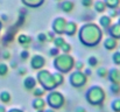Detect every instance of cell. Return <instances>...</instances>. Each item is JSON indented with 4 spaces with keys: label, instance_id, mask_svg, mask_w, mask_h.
Instances as JSON below:
<instances>
[{
    "label": "cell",
    "instance_id": "4316f807",
    "mask_svg": "<svg viewBox=\"0 0 120 112\" xmlns=\"http://www.w3.org/2000/svg\"><path fill=\"white\" fill-rule=\"evenodd\" d=\"M0 100L2 103H9V100H11V93L8 91H2L0 93Z\"/></svg>",
    "mask_w": 120,
    "mask_h": 112
},
{
    "label": "cell",
    "instance_id": "d590c367",
    "mask_svg": "<svg viewBox=\"0 0 120 112\" xmlns=\"http://www.w3.org/2000/svg\"><path fill=\"white\" fill-rule=\"evenodd\" d=\"M82 1V6L85 8H90L93 5V0H80Z\"/></svg>",
    "mask_w": 120,
    "mask_h": 112
},
{
    "label": "cell",
    "instance_id": "6da1fadb",
    "mask_svg": "<svg viewBox=\"0 0 120 112\" xmlns=\"http://www.w3.org/2000/svg\"><path fill=\"white\" fill-rule=\"evenodd\" d=\"M79 42L85 47H94L97 46L103 39V31L99 28L98 25L93 22H86L83 25L78 33Z\"/></svg>",
    "mask_w": 120,
    "mask_h": 112
},
{
    "label": "cell",
    "instance_id": "7402d4cb",
    "mask_svg": "<svg viewBox=\"0 0 120 112\" xmlns=\"http://www.w3.org/2000/svg\"><path fill=\"white\" fill-rule=\"evenodd\" d=\"M106 6H107V9L109 8H119L120 6V0H104Z\"/></svg>",
    "mask_w": 120,
    "mask_h": 112
},
{
    "label": "cell",
    "instance_id": "ac0fdd59",
    "mask_svg": "<svg viewBox=\"0 0 120 112\" xmlns=\"http://www.w3.org/2000/svg\"><path fill=\"white\" fill-rule=\"evenodd\" d=\"M18 42L20 44H22L25 47V49H28L29 48V43H32V37L26 35V34H20L18 37Z\"/></svg>",
    "mask_w": 120,
    "mask_h": 112
},
{
    "label": "cell",
    "instance_id": "44dd1931",
    "mask_svg": "<svg viewBox=\"0 0 120 112\" xmlns=\"http://www.w3.org/2000/svg\"><path fill=\"white\" fill-rule=\"evenodd\" d=\"M110 91L112 95L118 96L120 93V83H111L110 85Z\"/></svg>",
    "mask_w": 120,
    "mask_h": 112
},
{
    "label": "cell",
    "instance_id": "ffe728a7",
    "mask_svg": "<svg viewBox=\"0 0 120 112\" xmlns=\"http://www.w3.org/2000/svg\"><path fill=\"white\" fill-rule=\"evenodd\" d=\"M54 46L55 47H57V48H61L67 41H65V39L62 36V35H58V36H55V39H54Z\"/></svg>",
    "mask_w": 120,
    "mask_h": 112
},
{
    "label": "cell",
    "instance_id": "484cf974",
    "mask_svg": "<svg viewBox=\"0 0 120 112\" xmlns=\"http://www.w3.org/2000/svg\"><path fill=\"white\" fill-rule=\"evenodd\" d=\"M98 63H99V60L96 57V56H90L87 58V64L90 68H96L98 67Z\"/></svg>",
    "mask_w": 120,
    "mask_h": 112
},
{
    "label": "cell",
    "instance_id": "e575fe53",
    "mask_svg": "<svg viewBox=\"0 0 120 112\" xmlns=\"http://www.w3.org/2000/svg\"><path fill=\"white\" fill-rule=\"evenodd\" d=\"M8 73V67L4 63L0 64V76H5V75Z\"/></svg>",
    "mask_w": 120,
    "mask_h": 112
},
{
    "label": "cell",
    "instance_id": "9a60e30c",
    "mask_svg": "<svg viewBox=\"0 0 120 112\" xmlns=\"http://www.w3.org/2000/svg\"><path fill=\"white\" fill-rule=\"evenodd\" d=\"M107 33H109V36L114 37L116 40H120V26L117 22L112 23L110 28L107 29Z\"/></svg>",
    "mask_w": 120,
    "mask_h": 112
},
{
    "label": "cell",
    "instance_id": "83f0119b",
    "mask_svg": "<svg viewBox=\"0 0 120 112\" xmlns=\"http://www.w3.org/2000/svg\"><path fill=\"white\" fill-rule=\"evenodd\" d=\"M107 15L112 19L118 18L120 15V8H109V14Z\"/></svg>",
    "mask_w": 120,
    "mask_h": 112
},
{
    "label": "cell",
    "instance_id": "e0dca14e",
    "mask_svg": "<svg viewBox=\"0 0 120 112\" xmlns=\"http://www.w3.org/2000/svg\"><path fill=\"white\" fill-rule=\"evenodd\" d=\"M99 22V26L101 28H104L105 31H107L110 28V26L112 25V18H110L109 15H101L98 20Z\"/></svg>",
    "mask_w": 120,
    "mask_h": 112
},
{
    "label": "cell",
    "instance_id": "f6af8a7d",
    "mask_svg": "<svg viewBox=\"0 0 120 112\" xmlns=\"http://www.w3.org/2000/svg\"><path fill=\"white\" fill-rule=\"evenodd\" d=\"M0 112H6V110H5V108H4L2 105H0Z\"/></svg>",
    "mask_w": 120,
    "mask_h": 112
},
{
    "label": "cell",
    "instance_id": "d4e9b609",
    "mask_svg": "<svg viewBox=\"0 0 120 112\" xmlns=\"http://www.w3.org/2000/svg\"><path fill=\"white\" fill-rule=\"evenodd\" d=\"M109 74V69L105 68V67H98L97 68V75L100 77V78H106Z\"/></svg>",
    "mask_w": 120,
    "mask_h": 112
},
{
    "label": "cell",
    "instance_id": "277c9868",
    "mask_svg": "<svg viewBox=\"0 0 120 112\" xmlns=\"http://www.w3.org/2000/svg\"><path fill=\"white\" fill-rule=\"evenodd\" d=\"M36 81L45 91H51L57 88V84L54 79V75L47 69H41L36 75Z\"/></svg>",
    "mask_w": 120,
    "mask_h": 112
},
{
    "label": "cell",
    "instance_id": "cb8c5ba5",
    "mask_svg": "<svg viewBox=\"0 0 120 112\" xmlns=\"http://www.w3.org/2000/svg\"><path fill=\"white\" fill-rule=\"evenodd\" d=\"M33 95H34V97H43L44 95H47V91L42 86H36L33 90Z\"/></svg>",
    "mask_w": 120,
    "mask_h": 112
},
{
    "label": "cell",
    "instance_id": "f546056e",
    "mask_svg": "<svg viewBox=\"0 0 120 112\" xmlns=\"http://www.w3.org/2000/svg\"><path fill=\"white\" fill-rule=\"evenodd\" d=\"M61 51L63 53V54H70V51H71V49H72V47H71V44L69 43V42H65L61 48Z\"/></svg>",
    "mask_w": 120,
    "mask_h": 112
},
{
    "label": "cell",
    "instance_id": "ab89813d",
    "mask_svg": "<svg viewBox=\"0 0 120 112\" xmlns=\"http://www.w3.org/2000/svg\"><path fill=\"white\" fill-rule=\"evenodd\" d=\"M18 73H19V75H20V76H25V75L27 74V69L21 67V68H19V69H18Z\"/></svg>",
    "mask_w": 120,
    "mask_h": 112
},
{
    "label": "cell",
    "instance_id": "3957f363",
    "mask_svg": "<svg viewBox=\"0 0 120 112\" xmlns=\"http://www.w3.org/2000/svg\"><path fill=\"white\" fill-rule=\"evenodd\" d=\"M52 66L55 67V69L57 71H60L62 74H68L74 69L75 60L70 54H61V55H57L56 57H54Z\"/></svg>",
    "mask_w": 120,
    "mask_h": 112
},
{
    "label": "cell",
    "instance_id": "5b68a950",
    "mask_svg": "<svg viewBox=\"0 0 120 112\" xmlns=\"http://www.w3.org/2000/svg\"><path fill=\"white\" fill-rule=\"evenodd\" d=\"M45 103L49 108L54 110H58L65 104V98L62 95V92L57 90H51L45 95Z\"/></svg>",
    "mask_w": 120,
    "mask_h": 112
},
{
    "label": "cell",
    "instance_id": "d6a6232c",
    "mask_svg": "<svg viewBox=\"0 0 120 112\" xmlns=\"http://www.w3.org/2000/svg\"><path fill=\"white\" fill-rule=\"evenodd\" d=\"M38 41L40 43H44L48 41V36H47V33H39L38 34Z\"/></svg>",
    "mask_w": 120,
    "mask_h": 112
},
{
    "label": "cell",
    "instance_id": "ba28073f",
    "mask_svg": "<svg viewBox=\"0 0 120 112\" xmlns=\"http://www.w3.org/2000/svg\"><path fill=\"white\" fill-rule=\"evenodd\" d=\"M45 58L41 55V54H35L34 56H32L30 58V67L33 70H41L43 69V67L45 66Z\"/></svg>",
    "mask_w": 120,
    "mask_h": 112
},
{
    "label": "cell",
    "instance_id": "8992f818",
    "mask_svg": "<svg viewBox=\"0 0 120 112\" xmlns=\"http://www.w3.org/2000/svg\"><path fill=\"white\" fill-rule=\"evenodd\" d=\"M69 83L72 88L79 89L87 83V76L82 70H75L69 75Z\"/></svg>",
    "mask_w": 120,
    "mask_h": 112
},
{
    "label": "cell",
    "instance_id": "60d3db41",
    "mask_svg": "<svg viewBox=\"0 0 120 112\" xmlns=\"http://www.w3.org/2000/svg\"><path fill=\"white\" fill-rule=\"evenodd\" d=\"M74 112H86V110H85V108H83V106H77Z\"/></svg>",
    "mask_w": 120,
    "mask_h": 112
},
{
    "label": "cell",
    "instance_id": "ee69618b",
    "mask_svg": "<svg viewBox=\"0 0 120 112\" xmlns=\"http://www.w3.org/2000/svg\"><path fill=\"white\" fill-rule=\"evenodd\" d=\"M9 112H23L22 110H19V109H12Z\"/></svg>",
    "mask_w": 120,
    "mask_h": 112
},
{
    "label": "cell",
    "instance_id": "9c48e42d",
    "mask_svg": "<svg viewBox=\"0 0 120 112\" xmlns=\"http://www.w3.org/2000/svg\"><path fill=\"white\" fill-rule=\"evenodd\" d=\"M103 46L106 50L109 51H112V50H116L118 48V40H116L114 37L112 36H107L104 41H103Z\"/></svg>",
    "mask_w": 120,
    "mask_h": 112
},
{
    "label": "cell",
    "instance_id": "7c38bea8",
    "mask_svg": "<svg viewBox=\"0 0 120 112\" xmlns=\"http://www.w3.org/2000/svg\"><path fill=\"white\" fill-rule=\"evenodd\" d=\"M106 78H109L111 83H120V70L118 68H111Z\"/></svg>",
    "mask_w": 120,
    "mask_h": 112
},
{
    "label": "cell",
    "instance_id": "8d00e7d4",
    "mask_svg": "<svg viewBox=\"0 0 120 112\" xmlns=\"http://www.w3.org/2000/svg\"><path fill=\"white\" fill-rule=\"evenodd\" d=\"M20 56H21V58H22V60H28V58H29V56H30V54H29V51H28L27 49H25V50H22V51H21Z\"/></svg>",
    "mask_w": 120,
    "mask_h": 112
},
{
    "label": "cell",
    "instance_id": "5bb4252c",
    "mask_svg": "<svg viewBox=\"0 0 120 112\" xmlns=\"http://www.w3.org/2000/svg\"><path fill=\"white\" fill-rule=\"evenodd\" d=\"M45 105H47L45 99L42 98V97H35V98L33 99V102H32V108H33L34 110H36V111L45 109Z\"/></svg>",
    "mask_w": 120,
    "mask_h": 112
},
{
    "label": "cell",
    "instance_id": "bcb514c9",
    "mask_svg": "<svg viewBox=\"0 0 120 112\" xmlns=\"http://www.w3.org/2000/svg\"><path fill=\"white\" fill-rule=\"evenodd\" d=\"M117 23H118V25H119V26H120V18H119V19H118V21H117Z\"/></svg>",
    "mask_w": 120,
    "mask_h": 112
},
{
    "label": "cell",
    "instance_id": "836d02e7",
    "mask_svg": "<svg viewBox=\"0 0 120 112\" xmlns=\"http://www.w3.org/2000/svg\"><path fill=\"white\" fill-rule=\"evenodd\" d=\"M75 70H82L83 71V69L85 68V66H84V62L83 61H75Z\"/></svg>",
    "mask_w": 120,
    "mask_h": 112
},
{
    "label": "cell",
    "instance_id": "4dcf8cb0",
    "mask_svg": "<svg viewBox=\"0 0 120 112\" xmlns=\"http://www.w3.org/2000/svg\"><path fill=\"white\" fill-rule=\"evenodd\" d=\"M93 18H94V14L91 13L90 11H86V13L82 14V19H83L84 21H92Z\"/></svg>",
    "mask_w": 120,
    "mask_h": 112
},
{
    "label": "cell",
    "instance_id": "7a4b0ae2",
    "mask_svg": "<svg viewBox=\"0 0 120 112\" xmlns=\"http://www.w3.org/2000/svg\"><path fill=\"white\" fill-rule=\"evenodd\" d=\"M106 98V93L105 90L99 86V85H91L86 92H85V99L89 104L93 105V106H100L103 105L104 100Z\"/></svg>",
    "mask_w": 120,
    "mask_h": 112
},
{
    "label": "cell",
    "instance_id": "603a6c76",
    "mask_svg": "<svg viewBox=\"0 0 120 112\" xmlns=\"http://www.w3.org/2000/svg\"><path fill=\"white\" fill-rule=\"evenodd\" d=\"M111 110L113 112H120V98H114L111 103Z\"/></svg>",
    "mask_w": 120,
    "mask_h": 112
},
{
    "label": "cell",
    "instance_id": "52a82bcc",
    "mask_svg": "<svg viewBox=\"0 0 120 112\" xmlns=\"http://www.w3.org/2000/svg\"><path fill=\"white\" fill-rule=\"evenodd\" d=\"M65 25H67V19L65 18H62V16H58L56 18L54 21H52V32L57 35H62L64 34V28H65Z\"/></svg>",
    "mask_w": 120,
    "mask_h": 112
},
{
    "label": "cell",
    "instance_id": "1f68e13d",
    "mask_svg": "<svg viewBox=\"0 0 120 112\" xmlns=\"http://www.w3.org/2000/svg\"><path fill=\"white\" fill-rule=\"evenodd\" d=\"M60 51H61L60 48H57V47H52V48L49 49V55H50L51 57H56L57 55H60Z\"/></svg>",
    "mask_w": 120,
    "mask_h": 112
},
{
    "label": "cell",
    "instance_id": "d6986e66",
    "mask_svg": "<svg viewBox=\"0 0 120 112\" xmlns=\"http://www.w3.org/2000/svg\"><path fill=\"white\" fill-rule=\"evenodd\" d=\"M22 2L28 7H40L44 2V0H22Z\"/></svg>",
    "mask_w": 120,
    "mask_h": 112
},
{
    "label": "cell",
    "instance_id": "b9f144b4",
    "mask_svg": "<svg viewBox=\"0 0 120 112\" xmlns=\"http://www.w3.org/2000/svg\"><path fill=\"white\" fill-rule=\"evenodd\" d=\"M11 57V53L9 51H5L4 53V58H9Z\"/></svg>",
    "mask_w": 120,
    "mask_h": 112
},
{
    "label": "cell",
    "instance_id": "8fae6325",
    "mask_svg": "<svg viewBox=\"0 0 120 112\" xmlns=\"http://www.w3.org/2000/svg\"><path fill=\"white\" fill-rule=\"evenodd\" d=\"M78 31V26L76 22L74 21H67V25H65V28H64V34L68 35V36H74Z\"/></svg>",
    "mask_w": 120,
    "mask_h": 112
},
{
    "label": "cell",
    "instance_id": "f1b7e54d",
    "mask_svg": "<svg viewBox=\"0 0 120 112\" xmlns=\"http://www.w3.org/2000/svg\"><path fill=\"white\" fill-rule=\"evenodd\" d=\"M112 62L116 64V66H120V49L119 50H116L112 55Z\"/></svg>",
    "mask_w": 120,
    "mask_h": 112
},
{
    "label": "cell",
    "instance_id": "30bf717a",
    "mask_svg": "<svg viewBox=\"0 0 120 112\" xmlns=\"http://www.w3.org/2000/svg\"><path fill=\"white\" fill-rule=\"evenodd\" d=\"M36 86H38L36 77H34V76H26V78L23 79V88L26 90H28V91H33Z\"/></svg>",
    "mask_w": 120,
    "mask_h": 112
},
{
    "label": "cell",
    "instance_id": "7dc6e473",
    "mask_svg": "<svg viewBox=\"0 0 120 112\" xmlns=\"http://www.w3.org/2000/svg\"><path fill=\"white\" fill-rule=\"evenodd\" d=\"M38 112H43V110H39V111H38Z\"/></svg>",
    "mask_w": 120,
    "mask_h": 112
},
{
    "label": "cell",
    "instance_id": "74e56055",
    "mask_svg": "<svg viewBox=\"0 0 120 112\" xmlns=\"http://www.w3.org/2000/svg\"><path fill=\"white\" fill-rule=\"evenodd\" d=\"M55 35H56V34H55V33H54L52 31H51V32H48V33H47V36H48V41L52 42V41H54V39H55Z\"/></svg>",
    "mask_w": 120,
    "mask_h": 112
},
{
    "label": "cell",
    "instance_id": "4fadbf2b",
    "mask_svg": "<svg viewBox=\"0 0 120 112\" xmlns=\"http://www.w3.org/2000/svg\"><path fill=\"white\" fill-rule=\"evenodd\" d=\"M92 6H93L94 12L96 13H99V14H103V13H105L107 11V6H106V4H105L104 0H96V1H93V5Z\"/></svg>",
    "mask_w": 120,
    "mask_h": 112
},
{
    "label": "cell",
    "instance_id": "2e32d148",
    "mask_svg": "<svg viewBox=\"0 0 120 112\" xmlns=\"http://www.w3.org/2000/svg\"><path fill=\"white\" fill-rule=\"evenodd\" d=\"M60 8H61V11H63L65 13H70V12L74 11L75 4L70 0H62L61 4H60Z\"/></svg>",
    "mask_w": 120,
    "mask_h": 112
},
{
    "label": "cell",
    "instance_id": "7bdbcfd3",
    "mask_svg": "<svg viewBox=\"0 0 120 112\" xmlns=\"http://www.w3.org/2000/svg\"><path fill=\"white\" fill-rule=\"evenodd\" d=\"M43 112H56V110H54L51 108H48V109H43Z\"/></svg>",
    "mask_w": 120,
    "mask_h": 112
},
{
    "label": "cell",
    "instance_id": "f35d334b",
    "mask_svg": "<svg viewBox=\"0 0 120 112\" xmlns=\"http://www.w3.org/2000/svg\"><path fill=\"white\" fill-rule=\"evenodd\" d=\"M83 73L89 77V76H91V75H92V69H91L90 67H89V68H84V69H83Z\"/></svg>",
    "mask_w": 120,
    "mask_h": 112
},
{
    "label": "cell",
    "instance_id": "c3c4849f",
    "mask_svg": "<svg viewBox=\"0 0 120 112\" xmlns=\"http://www.w3.org/2000/svg\"><path fill=\"white\" fill-rule=\"evenodd\" d=\"M56 1H62V0H56Z\"/></svg>",
    "mask_w": 120,
    "mask_h": 112
}]
</instances>
